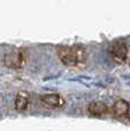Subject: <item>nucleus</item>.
<instances>
[{
	"label": "nucleus",
	"mask_w": 130,
	"mask_h": 131,
	"mask_svg": "<svg viewBox=\"0 0 130 131\" xmlns=\"http://www.w3.org/2000/svg\"><path fill=\"white\" fill-rule=\"evenodd\" d=\"M57 56L64 65L77 66L86 62L87 51L82 46H59L57 47Z\"/></svg>",
	"instance_id": "nucleus-1"
},
{
	"label": "nucleus",
	"mask_w": 130,
	"mask_h": 131,
	"mask_svg": "<svg viewBox=\"0 0 130 131\" xmlns=\"http://www.w3.org/2000/svg\"><path fill=\"white\" fill-rule=\"evenodd\" d=\"M26 60V52L24 49H14L6 52L4 57V64L8 69H21Z\"/></svg>",
	"instance_id": "nucleus-2"
},
{
	"label": "nucleus",
	"mask_w": 130,
	"mask_h": 131,
	"mask_svg": "<svg viewBox=\"0 0 130 131\" xmlns=\"http://www.w3.org/2000/svg\"><path fill=\"white\" fill-rule=\"evenodd\" d=\"M128 46L124 41H115L110 47V54L119 64H123L128 58Z\"/></svg>",
	"instance_id": "nucleus-3"
},
{
	"label": "nucleus",
	"mask_w": 130,
	"mask_h": 131,
	"mask_svg": "<svg viewBox=\"0 0 130 131\" xmlns=\"http://www.w3.org/2000/svg\"><path fill=\"white\" fill-rule=\"evenodd\" d=\"M41 102L45 105H47L48 107H52V108H58L64 106L65 100L61 95L58 94H47V95H42L41 96Z\"/></svg>",
	"instance_id": "nucleus-4"
},
{
	"label": "nucleus",
	"mask_w": 130,
	"mask_h": 131,
	"mask_svg": "<svg viewBox=\"0 0 130 131\" xmlns=\"http://www.w3.org/2000/svg\"><path fill=\"white\" fill-rule=\"evenodd\" d=\"M87 110H88V113L91 116H96V117L104 116L105 114L109 113V107H107V105L103 102H99V100L91 102L90 104L88 105Z\"/></svg>",
	"instance_id": "nucleus-5"
},
{
	"label": "nucleus",
	"mask_w": 130,
	"mask_h": 131,
	"mask_svg": "<svg viewBox=\"0 0 130 131\" xmlns=\"http://www.w3.org/2000/svg\"><path fill=\"white\" fill-rule=\"evenodd\" d=\"M129 104L123 99H119L112 106V114L115 117H122L127 116V113L129 111Z\"/></svg>",
	"instance_id": "nucleus-6"
},
{
	"label": "nucleus",
	"mask_w": 130,
	"mask_h": 131,
	"mask_svg": "<svg viewBox=\"0 0 130 131\" xmlns=\"http://www.w3.org/2000/svg\"><path fill=\"white\" fill-rule=\"evenodd\" d=\"M30 103V96L25 91H19L15 98V108L18 112H24Z\"/></svg>",
	"instance_id": "nucleus-7"
},
{
	"label": "nucleus",
	"mask_w": 130,
	"mask_h": 131,
	"mask_svg": "<svg viewBox=\"0 0 130 131\" xmlns=\"http://www.w3.org/2000/svg\"><path fill=\"white\" fill-rule=\"evenodd\" d=\"M127 117L130 120V107H129V111H128V113H127Z\"/></svg>",
	"instance_id": "nucleus-8"
}]
</instances>
